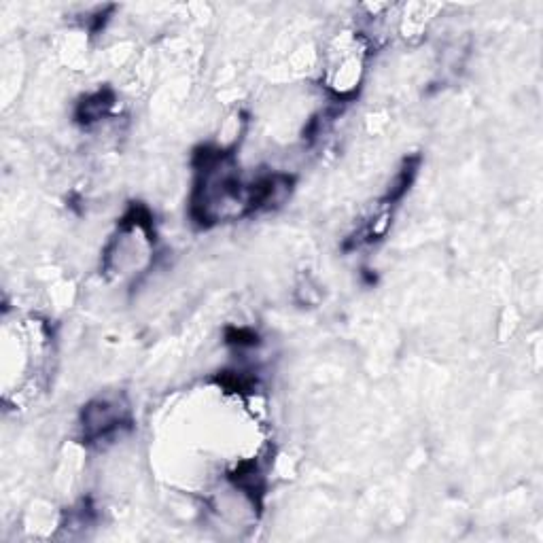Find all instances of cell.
<instances>
[{
  "label": "cell",
  "instance_id": "1",
  "mask_svg": "<svg viewBox=\"0 0 543 543\" xmlns=\"http://www.w3.org/2000/svg\"><path fill=\"white\" fill-rule=\"evenodd\" d=\"M130 427V408L121 397H98L83 408L81 429L87 442H104Z\"/></svg>",
  "mask_w": 543,
  "mask_h": 543
},
{
  "label": "cell",
  "instance_id": "2",
  "mask_svg": "<svg viewBox=\"0 0 543 543\" xmlns=\"http://www.w3.org/2000/svg\"><path fill=\"white\" fill-rule=\"evenodd\" d=\"M113 107V94L107 92V90H100L92 96H87L81 104H79V111H77V117L79 121H83V124H92V121H98L102 119L104 115H107Z\"/></svg>",
  "mask_w": 543,
  "mask_h": 543
}]
</instances>
